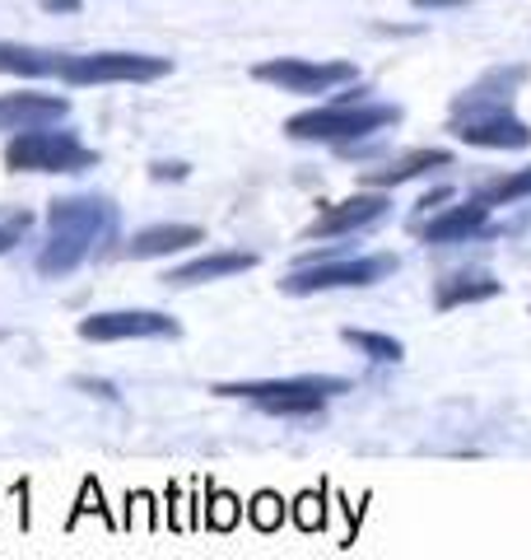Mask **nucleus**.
Listing matches in <instances>:
<instances>
[{"label": "nucleus", "instance_id": "nucleus-1", "mask_svg": "<svg viewBox=\"0 0 531 560\" xmlns=\"http://www.w3.org/2000/svg\"><path fill=\"white\" fill-rule=\"evenodd\" d=\"M47 224H51V238L38 257V271L43 276H70L84 257H94V248L103 238H113L117 206L108 197H66V201H51Z\"/></svg>", "mask_w": 531, "mask_h": 560}, {"label": "nucleus", "instance_id": "nucleus-2", "mask_svg": "<svg viewBox=\"0 0 531 560\" xmlns=\"http://www.w3.org/2000/svg\"><path fill=\"white\" fill-rule=\"evenodd\" d=\"M397 103H327V108L298 113L285 121V136L294 140H327V145H354L382 127H397Z\"/></svg>", "mask_w": 531, "mask_h": 560}, {"label": "nucleus", "instance_id": "nucleus-3", "mask_svg": "<svg viewBox=\"0 0 531 560\" xmlns=\"http://www.w3.org/2000/svg\"><path fill=\"white\" fill-rule=\"evenodd\" d=\"M94 164H98V154L75 131L33 127V131H14V140L5 145L10 173H84Z\"/></svg>", "mask_w": 531, "mask_h": 560}, {"label": "nucleus", "instance_id": "nucleus-4", "mask_svg": "<svg viewBox=\"0 0 531 560\" xmlns=\"http://www.w3.org/2000/svg\"><path fill=\"white\" fill-rule=\"evenodd\" d=\"M220 397H247L266 416H312L335 393H350V378H257V383H220Z\"/></svg>", "mask_w": 531, "mask_h": 560}, {"label": "nucleus", "instance_id": "nucleus-5", "mask_svg": "<svg viewBox=\"0 0 531 560\" xmlns=\"http://www.w3.org/2000/svg\"><path fill=\"white\" fill-rule=\"evenodd\" d=\"M173 70L168 57H145V51H94V57H66V84H150Z\"/></svg>", "mask_w": 531, "mask_h": 560}, {"label": "nucleus", "instance_id": "nucleus-6", "mask_svg": "<svg viewBox=\"0 0 531 560\" xmlns=\"http://www.w3.org/2000/svg\"><path fill=\"white\" fill-rule=\"evenodd\" d=\"M397 257L378 253V257H345V261H312V267H294L280 285L285 294H322V290H345V285H374V280L392 276Z\"/></svg>", "mask_w": 531, "mask_h": 560}, {"label": "nucleus", "instance_id": "nucleus-7", "mask_svg": "<svg viewBox=\"0 0 531 560\" xmlns=\"http://www.w3.org/2000/svg\"><path fill=\"white\" fill-rule=\"evenodd\" d=\"M252 75L261 84H275L285 94H304V98H317V94H331L350 84L359 70L350 61H304V57H275V61H261L252 66Z\"/></svg>", "mask_w": 531, "mask_h": 560}, {"label": "nucleus", "instance_id": "nucleus-8", "mask_svg": "<svg viewBox=\"0 0 531 560\" xmlns=\"http://www.w3.org/2000/svg\"><path fill=\"white\" fill-rule=\"evenodd\" d=\"M452 131L462 145H475V150H527L531 145V127L522 117H512V108L452 117Z\"/></svg>", "mask_w": 531, "mask_h": 560}, {"label": "nucleus", "instance_id": "nucleus-9", "mask_svg": "<svg viewBox=\"0 0 531 560\" xmlns=\"http://www.w3.org/2000/svg\"><path fill=\"white\" fill-rule=\"evenodd\" d=\"M387 206L392 201H387L382 191H359V197H350V201H335L308 224V238H341L354 230H368V224H378L387 215Z\"/></svg>", "mask_w": 531, "mask_h": 560}, {"label": "nucleus", "instance_id": "nucleus-10", "mask_svg": "<svg viewBox=\"0 0 531 560\" xmlns=\"http://www.w3.org/2000/svg\"><path fill=\"white\" fill-rule=\"evenodd\" d=\"M84 341H131V337H177L168 313H94L80 323Z\"/></svg>", "mask_w": 531, "mask_h": 560}, {"label": "nucleus", "instance_id": "nucleus-11", "mask_svg": "<svg viewBox=\"0 0 531 560\" xmlns=\"http://www.w3.org/2000/svg\"><path fill=\"white\" fill-rule=\"evenodd\" d=\"M70 113V103L57 94H5L0 98V131H33L51 127Z\"/></svg>", "mask_w": 531, "mask_h": 560}, {"label": "nucleus", "instance_id": "nucleus-12", "mask_svg": "<svg viewBox=\"0 0 531 560\" xmlns=\"http://www.w3.org/2000/svg\"><path fill=\"white\" fill-rule=\"evenodd\" d=\"M527 80V70L522 66H499V70H489L485 80H475L471 90L452 103V117H467V113H489V108H508L512 103V90Z\"/></svg>", "mask_w": 531, "mask_h": 560}, {"label": "nucleus", "instance_id": "nucleus-13", "mask_svg": "<svg viewBox=\"0 0 531 560\" xmlns=\"http://www.w3.org/2000/svg\"><path fill=\"white\" fill-rule=\"evenodd\" d=\"M485 220H489V206L471 197L467 206H452V210H442V215H434V220L420 230V238L429 243V248H434V243H462V238H471V234H481Z\"/></svg>", "mask_w": 531, "mask_h": 560}, {"label": "nucleus", "instance_id": "nucleus-14", "mask_svg": "<svg viewBox=\"0 0 531 560\" xmlns=\"http://www.w3.org/2000/svg\"><path fill=\"white\" fill-rule=\"evenodd\" d=\"M257 267V253H205L187 267H173L164 276V285H205V280H220V276H238V271H252Z\"/></svg>", "mask_w": 531, "mask_h": 560}, {"label": "nucleus", "instance_id": "nucleus-15", "mask_svg": "<svg viewBox=\"0 0 531 560\" xmlns=\"http://www.w3.org/2000/svg\"><path fill=\"white\" fill-rule=\"evenodd\" d=\"M448 164H452V154H448V150H411V154H401V160L382 164V168H368V173H364V183H368V187H378V191H387V187H401V183L420 178V173L448 168Z\"/></svg>", "mask_w": 531, "mask_h": 560}, {"label": "nucleus", "instance_id": "nucleus-16", "mask_svg": "<svg viewBox=\"0 0 531 560\" xmlns=\"http://www.w3.org/2000/svg\"><path fill=\"white\" fill-rule=\"evenodd\" d=\"M61 66H66L61 51H43V47H24V43H0V75L43 80V75H61Z\"/></svg>", "mask_w": 531, "mask_h": 560}, {"label": "nucleus", "instance_id": "nucleus-17", "mask_svg": "<svg viewBox=\"0 0 531 560\" xmlns=\"http://www.w3.org/2000/svg\"><path fill=\"white\" fill-rule=\"evenodd\" d=\"M205 234L197 230V224H154V230H140L131 238V257H168V253H182L191 248V243H201Z\"/></svg>", "mask_w": 531, "mask_h": 560}, {"label": "nucleus", "instance_id": "nucleus-18", "mask_svg": "<svg viewBox=\"0 0 531 560\" xmlns=\"http://www.w3.org/2000/svg\"><path fill=\"white\" fill-rule=\"evenodd\" d=\"M499 294V280L485 276V271H462V276H448L438 285V308H457V304H481V300H494Z\"/></svg>", "mask_w": 531, "mask_h": 560}, {"label": "nucleus", "instance_id": "nucleus-19", "mask_svg": "<svg viewBox=\"0 0 531 560\" xmlns=\"http://www.w3.org/2000/svg\"><path fill=\"white\" fill-rule=\"evenodd\" d=\"M527 197H531V168L512 173V178H499V183H485L475 191V201H485V206H512V201H527Z\"/></svg>", "mask_w": 531, "mask_h": 560}, {"label": "nucleus", "instance_id": "nucleus-20", "mask_svg": "<svg viewBox=\"0 0 531 560\" xmlns=\"http://www.w3.org/2000/svg\"><path fill=\"white\" fill-rule=\"evenodd\" d=\"M345 341L354 346V350H364L368 360H378V364H397L405 350H401V341H392V337H382V331H345Z\"/></svg>", "mask_w": 531, "mask_h": 560}, {"label": "nucleus", "instance_id": "nucleus-21", "mask_svg": "<svg viewBox=\"0 0 531 560\" xmlns=\"http://www.w3.org/2000/svg\"><path fill=\"white\" fill-rule=\"evenodd\" d=\"M28 224H33V215L24 206H10V210H0V253H10L14 243H20L24 234H28Z\"/></svg>", "mask_w": 531, "mask_h": 560}, {"label": "nucleus", "instance_id": "nucleus-22", "mask_svg": "<svg viewBox=\"0 0 531 560\" xmlns=\"http://www.w3.org/2000/svg\"><path fill=\"white\" fill-rule=\"evenodd\" d=\"M280 518H285V504H280L275 495H257V500H252V523H257L261 533L280 528Z\"/></svg>", "mask_w": 531, "mask_h": 560}, {"label": "nucleus", "instance_id": "nucleus-23", "mask_svg": "<svg viewBox=\"0 0 531 560\" xmlns=\"http://www.w3.org/2000/svg\"><path fill=\"white\" fill-rule=\"evenodd\" d=\"M210 523H215V528H234L238 523V500L234 495H215V514H210Z\"/></svg>", "mask_w": 531, "mask_h": 560}, {"label": "nucleus", "instance_id": "nucleus-24", "mask_svg": "<svg viewBox=\"0 0 531 560\" xmlns=\"http://www.w3.org/2000/svg\"><path fill=\"white\" fill-rule=\"evenodd\" d=\"M415 10H462L467 0H411Z\"/></svg>", "mask_w": 531, "mask_h": 560}, {"label": "nucleus", "instance_id": "nucleus-25", "mask_svg": "<svg viewBox=\"0 0 531 560\" xmlns=\"http://www.w3.org/2000/svg\"><path fill=\"white\" fill-rule=\"evenodd\" d=\"M43 10H51V14H75L80 0H43Z\"/></svg>", "mask_w": 531, "mask_h": 560}, {"label": "nucleus", "instance_id": "nucleus-26", "mask_svg": "<svg viewBox=\"0 0 531 560\" xmlns=\"http://www.w3.org/2000/svg\"><path fill=\"white\" fill-rule=\"evenodd\" d=\"M182 164H154V178H182Z\"/></svg>", "mask_w": 531, "mask_h": 560}, {"label": "nucleus", "instance_id": "nucleus-27", "mask_svg": "<svg viewBox=\"0 0 531 560\" xmlns=\"http://www.w3.org/2000/svg\"><path fill=\"white\" fill-rule=\"evenodd\" d=\"M448 197H452V191H448V187H438V191H429V197H424V201H420V210H434L438 201H448Z\"/></svg>", "mask_w": 531, "mask_h": 560}, {"label": "nucleus", "instance_id": "nucleus-28", "mask_svg": "<svg viewBox=\"0 0 531 560\" xmlns=\"http://www.w3.org/2000/svg\"><path fill=\"white\" fill-rule=\"evenodd\" d=\"M80 388H88V393H98V397H117V388H113V383H80Z\"/></svg>", "mask_w": 531, "mask_h": 560}]
</instances>
